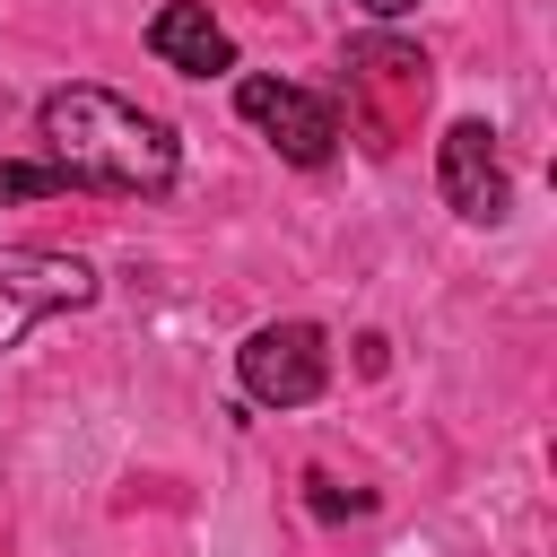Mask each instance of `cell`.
Masks as SVG:
<instances>
[{"mask_svg": "<svg viewBox=\"0 0 557 557\" xmlns=\"http://www.w3.org/2000/svg\"><path fill=\"white\" fill-rule=\"evenodd\" d=\"M44 157H52L70 183H87V191H122V200L174 183V131H165L157 113H139L131 96L87 87V78L44 96Z\"/></svg>", "mask_w": 557, "mask_h": 557, "instance_id": "obj_1", "label": "cell"}, {"mask_svg": "<svg viewBox=\"0 0 557 557\" xmlns=\"http://www.w3.org/2000/svg\"><path fill=\"white\" fill-rule=\"evenodd\" d=\"M87 305H96V270L78 252H44V244H9L0 252V348H17L35 322L87 313Z\"/></svg>", "mask_w": 557, "mask_h": 557, "instance_id": "obj_2", "label": "cell"}, {"mask_svg": "<svg viewBox=\"0 0 557 557\" xmlns=\"http://www.w3.org/2000/svg\"><path fill=\"white\" fill-rule=\"evenodd\" d=\"M235 113H244L287 165H331V148H339V104L313 96V87H287V78H270V70L235 78Z\"/></svg>", "mask_w": 557, "mask_h": 557, "instance_id": "obj_3", "label": "cell"}, {"mask_svg": "<svg viewBox=\"0 0 557 557\" xmlns=\"http://www.w3.org/2000/svg\"><path fill=\"white\" fill-rule=\"evenodd\" d=\"M235 374L261 409H305L322 383H331V348L313 322H261L244 348H235Z\"/></svg>", "mask_w": 557, "mask_h": 557, "instance_id": "obj_4", "label": "cell"}, {"mask_svg": "<svg viewBox=\"0 0 557 557\" xmlns=\"http://www.w3.org/2000/svg\"><path fill=\"white\" fill-rule=\"evenodd\" d=\"M435 183H444V209L470 218V226H496L513 209V183H505V157H496L487 122H453L435 139Z\"/></svg>", "mask_w": 557, "mask_h": 557, "instance_id": "obj_5", "label": "cell"}, {"mask_svg": "<svg viewBox=\"0 0 557 557\" xmlns=\"http://www.w3.org/2000/svg\"><path fill=\"white\" fill-rule=\"evenodd\" d=\"M148 52H157L165 70H183V78H218V70H235V44H226V26H218L200 0H165V9L148 17Z\"/></svg>", "mask_w": 557, "mask_h": 557, "instance_id": "obj_6", "label": "cell"}, {"mask_svg": "<svg viewBox=\"0 0 557 557\" xmlns=\"http://www.w3.org/2000/svg\"><path fill=\"white\" fill-rule=\"evenodd\" d=\"M348 70H357V78H374V87H392V96H409V104L426 96V52H418V44L357 35V44H348Z\"/></svg>", "mask_w": 557, "mask_h": 557, "instance_id": "obj_7", "label": "cell"}, {"mask_svg": "<svg viewBox=\"0 0 557 557\" xmlns=\"http://www.w3.org/2000/svg\"><path fill=\"white\" fill-rule=\"evenodd\" d=\"M61 191H70V174L52 157H0V209L9 200H61Z\"/></svg>", "mask_w": 557, "mask_h": 557, "instance_id": "obj_8", "label": "cell"}, {"mask_svg": "<svg viewBox=\"0 0 557 557\" xmlns=\"http://www.w3.org/2000/svg\"><path fill=\"white\" fill-rule=\"evenodd\" d=\"M305 496H313V513H366V505H374L366 487H339V479H322V470L305 479Z\"/></svg>", "mask_w": 557, "mask_h": 557, "instance_id": "obj_9", "label": "cell"}, {"mask_svg": "<svg viewBox=\"0 0 557 557\" xmlns=\"http://www.w3.org/2000/svg\"><path fill=\"white\" fill-rule=\"evenodd\" d=\"M357 9H366V17H409L418 0H357Z\"/></svg>", "mask_w": 557, "mask_h": 557, "instance_id": "obj_10", "label": "cell"}]
</instances>
